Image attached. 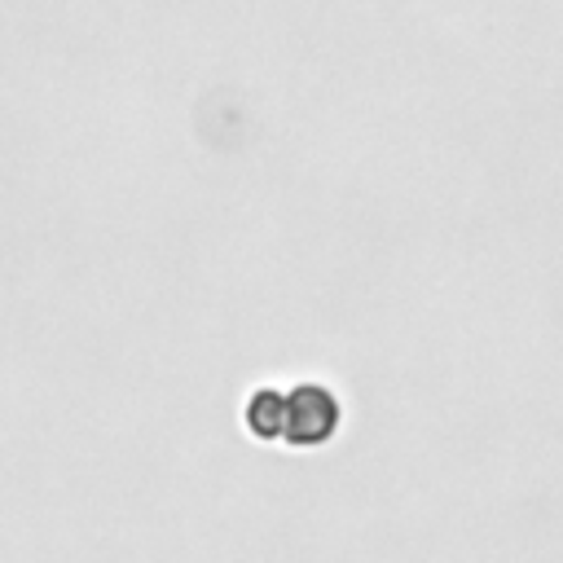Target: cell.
<instances>
[{"mask_svg": "<svg viewBox=\"0 0 563 563\" xmlns=\"http://www.w3.org/2000/svg\"><path fill=\"white\" fill-rule=\"evenodd\" d=\"M251 431L268 435V440H286V444H321L330 440L334 422H339V405L325 387L299 383L295 391H260L246 409Z\"/></svg>", "mask_w": 563, "mask_h": 563, "instance_id": "obj_1", "label": "cell"}]
</instances>
